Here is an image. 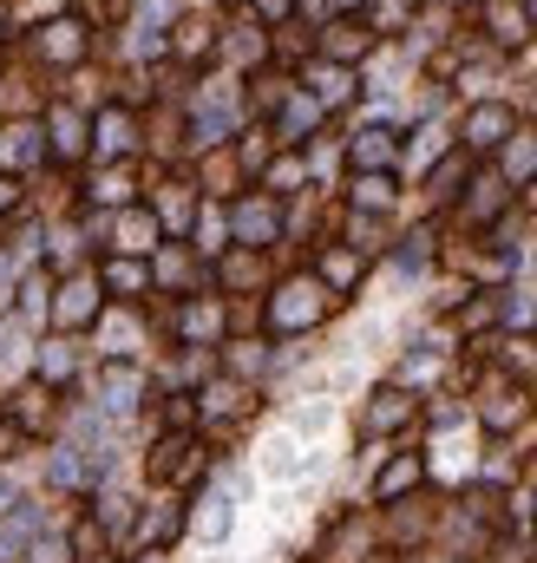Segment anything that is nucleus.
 Instances as JSON below:
<instances>
[{
    "instance_id": "15",
    "label": "nucleus",
    "mask_w": 537,
    "mask_h": 563,
    "mask_svg": "<svg viewBox=\"0 0 537 563\" xmlns=\"http://www.w3.org/2000/svg\"><path fill=\"white\" fill-rule=\"evenodd\" d=\"M308 125H315V105H308V98H289V105H282V131H289V138H302Z\"/></svg>"
},
{
    "instance_id": "17",
    "label": "nucleus",
    "mask_w": 537,
    "mask_h": 563,
    "mask_svg": "<svg viewBox=\"0 0 537 563\" xmlns=\"http://www.w3.org/2000/svg\"><path fill=\"white\" fill-rule=\"evenodd\" d=\"M354 197H361V203H367V210H381V203H394V184H387V177H381V171H374V177H367V184H361V190H354Z\"/></svg>"
},
{
    "instance_id": "26",
    "label": "nucleus",
    "mask_w": 537,
    "mask_h": 563,
    "mask_svg": "<svg viewBox=\"0 0 537 563\" xmlns=\"http://www.w3.org/2000/svg\"><path fill=\"white\" fill-rule=\"evenodd\" d=\"M0 302H7V269H0Z\"/></svg>"
},
{
    "instance_id": "22",
    "label": "nucleus",
    "mask_w": 537,
    "mask_h": 563,
    "mask_svg": "<svg viewBox=\"0 0 537 563\" xmlns=\"http://www.w3.org/2000/svg\"><path fill=\"white\" fill-rule=\"evenodd\" d=\"M33 563H66V551H59V544H39V551H33Z\"/></svg>"
},
{
    "instance_id": "11",
    "label": "nucleus",
    "mask_w": 537,
    "mask_h": 563,
    "mask_svg": "<svg viewBox=\"0 0 537 563\" xmlns=\"http://www.w3.org/2000/svg\"><path fill=\"white\" fill-rule=\"evenodd\" d=\"M151 236H157V223H151L144 210H131V216L118 223V243H125V249H151Z\"/></svg>"
},
{
    "instance_id": "6",
    "label": "nucleus",
    "mask_w": 537,
    "mask_h": 563,
    "mask_svg": "<svg viewBox=\"0 0 537 563\" xmlns=\"http://www.w3.org/2000/svg\"><path fill=\"white\" fill-rule=\"evenodd\" d=\"M33 531H39V512H33V505H26V512H20L13 525H0V563L13 558V551H20V544L33 538Z\"/></svg>"
},
{
    "instance_id": "16",
    "label": "nucleus",
    "mask_w": 537,
    "mask_h": 563,
    "mask_svg": "<svg viewBox=\"0 0 537 563\" xmlns=\"http://www.w3.org/2000/svg\"><path fill=\"white\" fill-rule=\"evenodd\" d=\"M197 531H203V538H223V531H230V499H210V512L197 518Z\"/></svg>"
},
{
    "instance_id": "25",
    "label": "nucleus",
    "mask_w": 537,
    "mask_h": 563,
    "mask_svg": "<svg viewBox=\"0 0 537 563\" xmlns=\"http://www.w3.org/2000/svg\"><path fill=\"white\" fill-rule=\"evenodd\" d=\"M262 7H269V13H289V7H295V0H262Z\"/></svg>"
},
{
    "instance_id": "7",
    "label": "nucleus",
    "mask_w": 537,
    "mask_h": 563,
    "mask_svg": "<svg viewBox=\"0 0 537 563\" xmlns=\"http://www.w3.org/2000/svg\"><path fill=\"white\" fill-rule=\"evenodd\" d=\"M328 52H341V59H354V52H367V26H354V20H341V26H328Z\"/></svg>"
},
{
    "instance_id": "21",
    "label": "nucleus",
    "mask_w": 537,
    "mask_h": 563,
    "mask_svg": "<svg viewBox=\"0 0 537 563\" xmlns=\"http://www.w3.org/2000/svg\"><path fill=\"white\" fill-rule=\"evenodd\" d=\"M39 367L59 380V374H72V354H66V348H46V361H39Z\"/></svg>"
},
{
    "instance_id": "23",
    "label": "nucleus",
    "mask_w": 537,
    "mask_h": 563,
    "mask_svg": "<svg viewBox=\"0 0 537 563\" xmlns=\"http://www.w3.org/2000/svg\"><path fill=\"white\" fill-rule=\"evenodd\" d=\"M7 505H13V479L0 472V512H7Z\"/></svg>"
},
{
    "instance_id": "4",
    "label": "nucleus",
    "mask_w": 537,
    "mask_h": 563,
    "mask_svg": "<svg viewBox=\"0 0 537 563\" xmlns=\"http://www.w3.org/2000/svg\"><path fill=\"white\" fill-rule=\"evenodd\" d=\"M354 157H361L367 171H387V164H394V131H361V138H354Z\"/></svg>"
},
{
    "instance_id": "13",
    "label": "nucleus",
    "mask_w": 537,
    "mask_h": 563,
    "mask_svg": "<svg viewBox=\"0 0 537 563\" xmlns=\"http://www.w3.org/2000/svg\"><path fill=\"white\" fill-rule=\"evenodd\" d=\"M131 400H138V380H131L125 367H112V374H105V407H112V413H125Z\"/></svg>"
},
{
    "instance_id": "18",
    "label": "nucleus",
    "mask_w": 537,
    "mask_h": 563,
    "mask_svg": "<svg viewBox=\"0 0 537 563\" xmlns=\"http://www.w3.org/2000/svg\"><path fill=\"white\" fill-rule=\"evenodd\" d=\"M407 420V394H381V407H374V426H400Z\"/></svg>"
},
{
    "instance_id": "19",
    "label": "nucleus",
    "mask_w": 537,
    "mask_h": 563,
    "mask_svg": "<svg viewBox=\"0 0 537 563\" xmlns=\"http://www.w3.org/2000/svg\"><path fill=\"white\" fill-rule=\"evenodd\" d=\"M39 138H46V131H20L13 157H20V164H39V157H46V144H39Z\"/></svg>"
},
{
    "instance_id": "20",
    "label": "nucleus",
    "mask_w": 537,
    "mask_h": 563,
    "mask_svg": "<svg viewBox=\"0 0 537 563\" xmlns=\"http://www.w3.org/2000/svg\"><path fill=\"white\" fill-rule=\"evenodd\" d=\"M322 269H328V282H341V289H348V282L361 275V262H354V256H328Z\"/></svg>"
},
{
    "instance_id": "5",
    "label": "nucleus",
    "mask_w": 537,
    "mask_h": 563,
    "mask_svg": "<svg viewBox=\"0 0 537 563\" xmlns=\"http://www.w3.org/2000/svg\"><path fill=\"white\" fill-rule=\"evenodd\" d=\"M505 125H512V118H505L499 105H479V112H472V144H479V151H486V144H499V138H505Z\"/></svg>"
},
{
    "instance_id": "14",
    "label": "nucleus",
    "mask_w": 537,
    "mask_h": 563,
    "mask_svg": "<svg viewBox=\"0 0 537 563\" xmlns=\"http://www.w3.org/2000/svg\"><path fill=\"white\" fill-rule=\"evenodd\" d=\"M413 479H420V459H400V466H387V472H381V499H394V492H407Z\"/></svg>"
},
{
    "instance_id": "24",
    "label": "nucleus",
    "mask_w": 537,
    "mask_h": 563,
    "mask_svg": "<svg viewBox=\"0 0 537 563\" xmlns=\"http://www.w3.org/2000/svg\"><path fill=\"white\" fill-rule=\"evenodd\" d=\"M0 210H13V177H0Z\"/></svg>"
},
{
    "instance_id": "9",
    "label": "nucleus",
    "mask_w": 537,
    "mask_h": 563,
    "mask_svg": "<svg viewBox=\"0 0 537 563\" xmlns=\"http://www.w3.org/2000/svg\"><path fill=\"white\" fill-rule=\"evenodd\" d=\"M98 151H131V118L125 112H105L98 118Z\"/></svg>"
},
{
    "instance_id": "1",
    "label": "nucleus",
    "mask_w": 537,
    "mask_h": 563,
    "mask_svg": "<svg viewBox=\"0 0 537 563\" xmlns=\"http://www.w3.org/2000/svg\"><path fill=\"white\" fill-rule=\"evenodd\" d=\"M52 315H59V328H79V321H92L98 315V282H66L59 289V302H52Z\"/></svg>"
},
{
    "instance_id": "8",
    "label": "nucleus",
    "mask_w": 537,
    "mask_h": 563,
    "mask_svg": "<svg viewBox=\"0 0 537 563\" xmlns=\"http://www.w3.org/2000/svg\"><path fill=\"white\" fill-rule=\"evenodd\" d=\"M79 144H85V125H79L72 112H59V118H52V151H59V157H79Z\"/></svg>"
},
{
    "instance_id": "12",
    "label": "nucleus",
    "mask_w": 537,
    "mask_h": 563,
    "mask_svg": "<svg viewBox=\"0 0 537 563\" xmlns=\"http://www.w3.org/2000/svg\"><path fill=\"white\" fill-rule=\"evenodd\" d=\"M105 289H118V295H138V289H144V269H138L131 256H118V262L105 269Z\"/></svg>"
},
{
    "instance_id": "10",
    "label": "nucleus",
    "mask_w": 537,
    "mask_h": 563,
    "mask_svg": "<svg viewBox=\"0 0 537 563\" xmlns=\"http://www.w3.org/2000/svg\"><path fill=\"white\" fill-rule=\"evenodd\" d=\"M236 230H243V236H256V243H269V236H276V210L243 203V210H236Z\"/></svg>"
},
{
    "instance_id": "2",
    "label": "nucleus",
    "mask_w": 537,
    "mask_h": 563,
    "mask_svg": "<svg viewBox=\"0 0 537 563\" xmlns=\"http://www.w3.org/2000/svg\"><path fill=\"white\" fill-rule=\"evenodd\" d=\"M322 315V295H315V282H295V289H282V302H276V328H302V321H315Z\"/></svg>"
},
{
    "instance_id": "3",
    "label": "nucleus",
    "mask_w": 537,
    "mask_h": 563,
    "mask_svg": "<svg viewBox=\"0 0 537 563\" xmlns=\"http://www.w3.org/2000/svg\"><path fill=\"white\" fill-rule=\"evenodd\" d=\"M39 46H46L52 59H79V52H85V33H79V20H52V26L39 33Z\"/></svg>"
}]
</instances>
